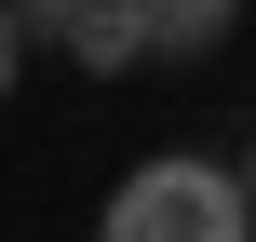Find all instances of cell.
I'll return each instance as SVG.
<instances>
[{
	"label": "cell",
	"instance_id": "cell-1",
	"mask_svg": "<svg viewBox=\"0 0 256 242\" xmlns=\"http://www.w3.org/2000/svg\"><path fill=\"white\" fill-rule=\"evenodd\" d=\"M94 242H256V189L216 175L202 148H162V162H135V175L108 189Z\"/></svg>",
	"mask_w": 256,
	"mask_h": 242
},
{
	"label": "cell",
	"instance_id": "cell-2",
	"mask_svg": "<svg viewBox=\"0 0 256 242\" xmlns=\"http://www.w3.org/2000/svg\"><path fill=\"white\" fill-rule=\"evenodd\" d=\"M122 27H135L148 67H202V54L243 27V0H122Z\"/></svg>",
	"mask_w": 256,
	"mask_h": 242
},
{
	"label": "cell",
	"instance_id": "cell-3",
	"mask_svg": "<svg viewBox=\"0 0 256 242\" xmlns=\"http://www.w3.org/2000/svg\"><path fill=\"white\" fill-rule=\"evenodd\" d=\"M108 0H14V40H54V54H81V27H94Z\"/></svg>",
	"mask_w": 256,
	"mask_h": 242
},
{
	"label": "cell",
	"instance_id": "cell-4",
	"mask_svg": "<svg viewBox=\"0 0 256 242\" xmlns=\"http://www.w3.org/2000/svg\"><path fill=\"white\" fill-rule=\"evenodd\" d=\"M243 189H256V148H243Z\"/></svg>",
	"mask_w": 256,
	"mask_h": 242
}]
</instances>
